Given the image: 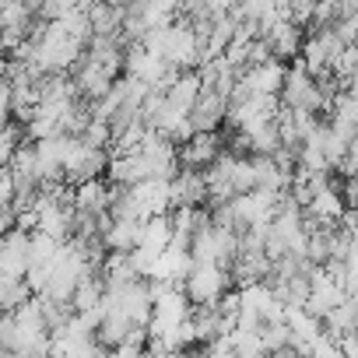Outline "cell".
<instances>
[{"instance_id": "52a82bcc", "label": "cell", "mask_w": 358, "mask_h": 358, "mask_svg": "<svg viewBox=\"0 0 358 358\" xmlns=\"http://www.w3.org/2000/svg\"><path fill=\"white\" fill-rule=\"evenodd\" d=\"M169 194H172V208H201V201H208L204 176L190 172V169H179L169 179Z\"/></svg>"}, {"instance_id": "30bf717a", "label": "cell", "mask_w": 358, "mask_h": 358, "mask_svg": "<svg viewBox=\"0 0 358 358\" xmlns=\"http://www.w3.org/2000/svg\"><path fill=\"white\" fill-rule=\"evenodd\" d=\"M172 243V229H169V215L162 218H148L141 225V239H137V250H148V253H162L169 250Z\"/></svg>"}, {"instance_id": "ba28073f", "label": "cell", "mask_w": 358, "mask_h": 358, "mask_svg": "<svg viewBox=\"0 0 358 358\" xmlns=\"http://www.w3.org/2000/svg\"><path fill=\"white\" fill-rule=\"evenodd\" d=\"M201 74L197 71H183V74H176V81L169 85V92L162 95V102L169 106V109H176V113H183V116H190V109H194V102L201 99Z\"/></svg>"}, {"instance_id": "277c9868", "label": "cell", "mask_w": 358, "mask_h": 358, "mask_svg": "<svg viewBox=\"0 0 358 358\" xmlns=\"http://www.w3.org/2000/svg\"><path fill=\"white\" fill-rule=\"evenodd\" d=\"M222 137L218 134H194L187 144L176 148V158H179V169H190V172H204L215 165V158L222 155Z\"/></svg>"}, {"instance_id": "7a4b0ae2", "label": "cell", "mask_w": 358, "mask_h": 358, "mask_svg": "<svg viewBox=\"0 0 358 358\" xmlns=\"http://www.w3.org/2000/svg\"><path fill=\"white\" fill-rule=\"evenodd\" d=\"M285 74H288V64L281 60H264L257 67H246L239 71V85L250 92V95H260V99H278L281 85H285Z\"/></svg>"}, {"instance_id": "4fadbf2b", "label": "cell", "mask_w": 358, "mask_h": 358, "mask_svg": "<svg viewBox=\"0 0 358 358\" xmlns=\"http://www.w3.org/2000/svg\"><path fill=\"white\" fill-rule=\"evenodd\" d=\"M0 123H11V88L0 78Z\"/></svg>"}, {"instance_id": "5b68a950", "label": "cell", "mask_w": 358, "mask_h": 358, "mask_svg": "<svg viewBox=\"0 0 358 358\" xmlns=\"http://www.w3.org/2000/svg\"><path fill=\"white\" fill-rule=\"evenodd\" d=\"M225 113H229V102H225L218 92L201 88V99L194 102V109H190L187 120H190V130H194V134H218Z\"/></svg>"}, {"instance_id": "8fae6325", "label": "cell", "mask_w": 358, "mask_h": 358, "mask_svg": "<svg viewBox=\"0 0 358 358\" xmlns=\"http://www.w3.org/2000/svg\"><path fill=\"white\" fill-rule=\"evenodd\" d=\"M25 144V134L18 123H0V169H8L11 155Z\"/></svg>"}, {"instance_id": "8992f818", "label": "cell", "mask_w": 358, "mask_h": 358, "mask_svg": "<svg viewBox=\"0 0 358 358\" xmlns=\"http://www.w3.org/2000/svg\"><path fill=\"white\" fill-rule=\"evenodd\" d=\"M260 43L267 46V53L274 60H299V50H302V29H295L292 22H274L271 29L260 32Z\"/></svg>"}, {"instance_id": "7c38bea8", "label": "cell", "mask_w": 358, "mask_h": 358, "mask_svg": "<svg viewBox=\"0 0 358 358\" xmlns=\"http://www.w3.org/2000/svg\"><path fill=\"white\" fill-rule=\"evenodd\" d=\"M11 201H15V183H11V172H8V169H0V211L11 208Z\"/></svg>"}, {"instance_id": "9c48e42d", "label": "cell", "mask_w": 358, "mask_h": 358, "mask_svg": "<svg viewBox=\"0 0 358 358\" xmlns=\"http://www.w3.org/2000/svg\"><path fill=\"white\" fill-rule=\"evenodd\" d=\"M102 292H106L102 278H99V274H85V278L78 281L74 295H71V313H74V316H85V313L99 309V302H102Z\"/></svg>"}, {"instance_id": "3957f363", "label": "cell", "mask_w": 358, "mask_h": 358, "mask_svg": "<svg viewBox=\"0 0 358 358\" xmlns=\"http://www.w3.org/2000/svg\"><path fill=\"white\" fill-rule=\"evenodd\" d=\"M29 271V232L11 229L0 236V281H25Z\"/></svg>"}, {"instance_id": "6da1fadb", "label": "cell", "mask_w": 358, "mask_h": 358, "mask_svg": "<svg viewBox=\"0 0 358 358\" xmlns=\"http://www.w3.org/2000/svg\"><path fill=\"white\" fill-rule=\"evenodd\" d=\"M179 292L190 302V309L218 306L232 292V271L218 267V264H194L190 274L183 278V285H179Z\"/></svg>"}]
</instances>
